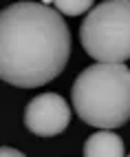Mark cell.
<instances>
[{
	"label": "cell",
	"mask_w": 130,
	"mask_h": 157,
	"mask_svg": "<svg viewBox=\"0 0 130 157\" xmlns=\"http://www.w3.org/2000/svg\"><path fill=\"white\" fill-rule=\"evenodd\" d=\"M49 2H16L0 13V78L18 89H38L64 71L71 31Z\"/></svg>",
	"instance_id": "6da1fadb"
},
{
	"label": "cell",
	"mask_w": 130,
	"mask_h": 157,
	"mask_svg": "<svg viewBox=\"0 0 130 157\" xmlns=\"http://www.w3.org/2000/svg\"><path fill=\"white\" fill-rule=\"evenodd\" d=\"M86 157H124V140L110 128H99L95 131L88 140L84 142V151Z\"/></svg>",
	"instance_id": "5b68a950"
},
{
	"label": "cell",
	"mask_w": 130,
	"mask_h": 157,
	"mask_svg": "<svg viewBox=\"0 0 130 157\" xmlns=\"http://www.w3.org/2000/svg\"><path fill=\"white\" fill-rule=\"evenodd\" d=\"M0 155H7V157H22V153L20 151H13V148H9V146H2V148H0Z\"/></svg>",
	"instance_id": "52a82bcc"
},
{
	"label": "cell",
	"mask_w": 130,
	"mask_h": 157,
	"mask_svg": "<svg viewBox=\"0 0 130 157\" xmlns=\"http://www.w3.org/2000/svg\"><path fill=\"white\" fill-rule=\"evenodd\" d=\"M93 2L95 0H53L55 9H60L64 16H82L93 9Z\"/></svg>",
	"instance_id": "8992f818"
},
{
	"label": "cell",
	"mask_w": 130,
	"mask_h": 157,
	"mask_svg": "<svg viewBox=\"0 0 130 157\" xmlns=\"http://www.w3.org/2000/svg\"><path fill=\"white\" fill-rule=\"evenodd\" d=\"M80 42L97 62L130 60V0H104L86 13Z\"/></svg>",
	"instance_id": "3957f363"
},
{
	"label": "cell",
	"mask_w": 130,
	"mask_h": 157,
	"mask_svg": "<svg viewBox=\"0 0 130 157\" xmlns=\"http://www.w3.org/2000/svg\"><path fill=\"white\" fill-rule=\"evenodd\" d=\"M71 122V109L60 93H40L24 109V126L40 137H55Z\"/></svg>",
	"instance_id": "277c9868"
},
{
	"label": "cell",
	"mask_w": 130,
	"mask_h": 157,
	"mask_svg": "<svg viewBox=\"0 0 130 157\" xmlns=\"http://www.w3.org/2000/svg\"><path fill=\"white\" fill-rule=\"evenodd\" d=\"M71 100L82 122L119 128L130 120V69L124 62H97L73 82Z\"/></svg>",
	"instance_id": "7a4b0ae2"
},
{
	"label": "cell",
	"mask_w": 130,
	"mask_h": 157,
	"mask_svg": "<svg viewBox=\"0 0 130 157\" xmlns=\"http://www.w3.org/2000/svg\"><path fill=\"white\" fill-rule=\"evenodd\" d=\"M42 2H49V5H53V0H42Z\"/></svg>",
	"instance_id": "ba28073f"
}]
</instances>
